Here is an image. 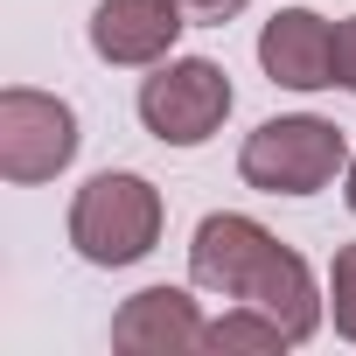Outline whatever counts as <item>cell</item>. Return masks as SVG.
<instances>
[{"instance_id": "6da1fadb", "label": "cell", "mask_w": 356, "mask_h": 356, "mask_svg": "<svg viewBox=\"0 0 356 356\" xmlns=\"http://www.w3.org/2000/svg\"><path fill=\"white\" fill-rule=\"evenodd\" d=\"M189 280L217 300H245V307H266L293 342H307L328 314V293L314 286L307 259L293 245H280L259 217L245 210H217L196 224V245H189Z\"/></svg>"}, {"instance_id": "7a4b0ae2", "label": "cell", "mask_w": 356, "mask_h": 356, "mask_svg": "<svg viewBox=\"0 0 356 356\" xmlns=\"http://www.w3.org/2000/svg\"><path fill=\"white\" fill-rule=\"evenodd\" d=\"M161 224H168V203L147 175L133 168H105L77 189L70 203V245L84 266H140L154 245H161Z\"/></svg>"}, {"instance_id": "3957f363", "label": "cell", "mask_w": 356, "mask_h": 356, "mask_svg": "<svg viewBox=\"0 0 356 356\" xmlns=\"http://www.w3.org/2000/svg\"><path fill=\"white\" fill-rule=\"evenodd\" d=\"M342 168H349V140L335 119H314V112L266 119L238 147V175L259 196H321Z\"/></svg>"}, {"instance_id": "277c9868", "label": "cell", "mask_w": 356, "mask_h": 356, "mask_svg": "<svg viewBox=\"0 0 356 356\" xmlns=\"http://www.w3.org/2000/svg\"><path fill=\"white\" fill-rule=\"evenodd\" d=\"M238 91H231V70L210 63V56H168L154 63V77L140 84V126L161 140V147H203L224 119H231Z\"/></svg>"}, {"instance_id": "5b68a950", "label": "cell", "mask_w": 356, "mask_h": 356, "mask_svg": "<svg viewBox=\"0 0 356 356\" xmlns=\"http://www.w3.org/2000/svg\"><path fill=\"white\" fill-rule=\"evenodd\" d=\"M77 112L56 98V91H29V84H8L0 91V175L15 189H35V182H56V175L77 161Z\"/></svg>"}, {"instance_id": "8992f818", "label": "cell", "mask_w": 356, "mask_h": 356, "mask_svg": "<svg viewBox=\"0 0 356 356\" xmlns=\"http://www.w3.org/2000/svg\"><path fill=\"white\" fill-rule=\"evenodd\" d=\"M189 29L182 0H98L91 8V56L112 70H154L175 56Z\"/></svg>"}, {"instance_id": "52a82bcc", "label": "cell", "mask_w": 356, "mask_h": 356, "mask_svg": "<svg viewBox=\"0 0 356 356\" xmlns=\"http://www.w3.org/2000/svg\"><path fill=\"white\" fill-rule=\"evenodd\" d=\"M203 342H210V321L182 286H140L112 314V349H126V356H182Z\"/></svg>"}, {"instance_id": "ba28073f", "label": "cell", "mask_w": 356, "mask_h": 356, "mask_svg": "<svg viewBox=\"0 0 356 356\" xmlns=\"http://www.w3.org/2000/svg\"><path fill=\"white\" fill-rule=\"evenodd\" d=\"M259 63L286 91H328L335 84V29L314 8H280L259 29Z\"/></svg>"}, {"instance_id": "9c48e42d", "label": "cell", "mask_w": 356, "mask_h": 356, "mask_svg": "<svg viewBox=\"0 0 356 356\" xmlns=\"http://www.w3.org/2000/svg\"><path fill=\"white\" fill-rule=\"evenodd\" d=\"M203 349H224V356H231V349L273 356V349H293V335H286V328H280L266 307H245V300H238L224 321H210V342H203Z\"/></svg>"}, {"instance_id": "30bf717a", "label": "cell", "mask_w": 356, "mask_h": 356, "mask_svg": "<svg viewBox=\"0 0 356 356\" xmlns=\"http://www.w3.org/2000/svg\"><path fill=\"white\" fill-rule=\"evenodd\" d=\"M328 314H335V335L356 342V245H335L328 259Z\"/></svg>"}, {"instance_id": "8fae6325", "label": "cell", "mask_w": 356, "mask_h": 356, "mask_svg": "<svg viewBox=\"0 0 356 356\" xmlns=\"http://www.w3.org/2000/svg\"><path fill=\"white\" fill-rule=\"evenodd\" d=\"M335 84L356 98V15H349V22H335Z\"/></svg>"}, {"instance_id": "7c38bea8", "label": "cell", "mask_w": 356, "mask_h": 356, "mask_svg": "<svg viewBox=\"0 0 356 356\" xmlns=\"http://www.w3.org/2000/svg\"><path fill=\"white\" fill-rule=\"evenodd\" d=\"M182 8L196 15V22H231V15H245L252 0H182Z\"/></svg>"}, {"instance_id": "4fadbf2b", "label": "cell", "mask_w": 356, "mask_h": 356, "mask_svg": "<svg viewBox=\"0 0 356 356\" xmlns=\"http://www.w3.org/2000/svg\"><path fill=\"white\" fill-rule=\"evenodd\" d=\"M342 203H349V217H356V154H349V168H342Z\"/></svg>"}]
</instances>
